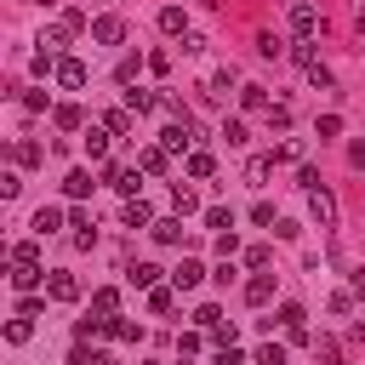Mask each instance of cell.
<instances>
[{
	"instance_id": "1",
	"label": "cell",
	"mask_w": 365,
	"mask_h": 365,
	"mask_svg": "<svg viewBox=\"0 0 365 365\" xmlns=\"http://www.w3.org/2000/svg\"><path fill=\"white\" fill-rule=\"evenodd\" d=\"M103 182H108V188H120V194L131 200V194L143 188V165H103Z\"/></svg>"
},
{
	"instance_id": "2",
	"label": "cell",
	"mask_w": 365,
	"mask_h": 365,
	"mask_svg": "<svg viewBox=\"0 0 365 365\" xmlns=\"http://www.w3.org/2000/svg\"><path fill=\"white\" fill-rule=\"evenodd\" d=\"M291 34H297V40L319 34V6H308V0H291Z\"/></svg>"
},
{
	"instance_id": "3",
	"label": "cell",
	"mask_w": 365,
	"mask_h": 365,
	"mask_svg": "<svg viewBox=\"0 0 365 365\" xmlns=\"http://www.w3.org/2000/svg\"><path fill=\"white\" fill-rule=\"evenodd\" d=\"M91 40H97V46H120V40H125V17H114V11L91 17Z\"/></svg>"
},
{
	"instance_id": "4",
	"label": "cell",
	"mask_w": 365,
	"mask_h": 365,
	"mask_svg": "<svg viewBox=\"0 0 365 365\" xmlns=\"http://www.w3.org/2000/svg\"><path fill=\"white\" fill-rule=\"evenodd\" d=\"M188 143H194V125H188V120H171V125L160 131V148H165V154H194Z\"/></svg>"
},
{
	"instance_id": "5",
	"label": "cell",
	"mask_w": 365,
	"mask_h": 365,
	"mask_svg": "<svg viewBox=\"0 0 365 365\" xmlns=\"http://www.w3.org/2000/svg\"><path fill=\"white\" fill-rule=\"evenodd\" d=\"M308 211H314V222H319V228H331V222H336V200H331V188H325V182L308 194Z\"/></svg>"
},
{
	"instance_id": "6",
	"label": "cell",
	"mask_w": 365,
	"mask_h": 365,
	"mask_svg": "<svg viewBox=\"0 0 365 365\" xmlns=\"http://www.w3.org/2000/svg\"><path fill=\"white\" fill-rule=\"evenodd\" d=\"M137 165H143V177H165V165H171V154H165L160 143H148V148H137Z\"/></svg>"
},
{
	"instance_id": "7",
	"label": "cell",
	"mask_w": 365,
	"mask_h": 365,
	"mask_svg": "<svg viewBox=\"0 0 365 365\" xmlns=\"http://www.w3.org/2000/svg\"><path fill=\"white\" fill-rule=\"evenodd\" d=\"M279 325H285V336H291V342H308V314H302L297 302H285V308H279Z\"/></svg>"
},
{
	"instance_id": "8",
	"label": "cell",
	"mask_w": 365,
	"mask_h": 365,
	"mask_svg": "<svg viewBox=\"0 0 365 365\" xmlns=\"http://www.w3.org/2000/svg\"><path fill=\"white\" fill-rule=\"evenodd\" d=\"M57 86L80 91V86H86V63H80V57H57Z\"/></svg>"
},
{
	"instance_id": "9",
	"label": "cell",
	"mask_w": 365,
	"mask_h": 365,
	"mask_svg": "<svg viewBox=\"0 0 365 365\" xmlns=\"http://www.w3.org/2000/svg\"><path fill=\"white\" fill-rule=\"evenodd\" d=\"M91 188H97V182H91V171H86V165H74V171L63 177V194H68V200H86Z\"/></svg>"
},
{
	"instance_id": "10",
	"label": "cell",
	"mask_w": 365,
	"mask_h": 365,
	"mask_svg": "<svg viewBox=\"0 0 365 365\" xmlns=\"http://www.w3.org/2000/svg\"><path fill=\"white\" fill-rule=\"evenodd\" d=\"M160 245H182V217H154V228H148Z\"/></svg>"
},
{
	"instance_id": "11",
	"label": "cell",
	"mask_w": 365,
	"mask_h": 365,
	"mask_svg": "<svg viewBox=\"0 0 365 365\" xmlns=\"http://www.w3.org/2000/svg\"><path fill=\"white\" fill-rule=\"evenodd\" d=\"M91 314L114 319V314H120V291H114V285H97V291H91Z\"/></svg>"
},
{
	"instance_id": "12",
	"label": "cell",
	"mask_w": 365,
	"mask_h": 365,
	"mask_svg": "<svg viewBox=\"0 0 365 365\" xmlns=\"http://www.w3.org/2000/svg\"><path fill=\"white\" fill-rule=\"evenodd\" d=\"M182 171H188V177H194V182H205V177H211V171H217V160H211V154H205V148H194V154H188V160H182Z\"/></svg>"
},
{
	"instance_id": "13",
	"label": "cell",
	"mask_w": 365,
	"mask_h": 365,
	"mask_svg": "<svg viewBox=\"0 0 365 365\" xmlns=\"http://www.w3.org/2000/svg\"><path fill=\"white\" fill-rule=\"evenodd\" d=\"M125 228H154V211H148V200H125Z\"/></svg>"
},
{
	"instance_id": "14",
	"label": "cell",
	"mask_w": 365,
	"mask_h": 365,
	"mask_svg": "<svg viewBox=\"0 0 365 365\" xmlns=\"http://www.w3.org/2000/svg\"><path fill=\"white\" fill-rule=\"evenodd\" d=\"M29 228H34V234H40V240H46V234H57V228H63V211H57V205H40V211H34V222H29Z\"/></svg>"
},
{
	"instance_id": "15",
	"label": "cell",
	"mask_w": 365,
	"mask_h": 365,
	"mask_svg": "<svg viewBox=\"0 0 365 365\" xmlns=\"http://www.w3.org/2000/svg\"><path fill=\"white\" fill-rule=\"evenodd\" d=\"M68 228H74V245H80V251H91V245H97V228H91V217H86V211H74V217H68Z\"/></svg>"
},
{
	"instance_id": "16",
	"label": "cell",
	"mask_w": 365,
	"mask_h": 365,
	"mask_svg": "<svg viewBox=\"0 0 365 365\" xmlns=\"http://www.w3.org/2000/svg\"><path fill=\"white\" fill-rule=\"evenodd\" d=\"M171 279H177V291H194V285H200V279H205V268H200V262H194V257H182V262H177V274H171Z\"/></svg>"
},
{
	"instance_id": "17",
	"label": "cell",
	"mask_w": 365,
	"mask_h": 365,
	"mask_svg": "<svg viewBox=\"0 0 365 365\" xmlns=\"http://www.w3.org/2000/svg\"><path fill=\"white\" fill-rule=\"evenodd\" d=\"M46 291H51L57 302H74V297H80V279H74V274H51V279H46Z\"/></svg>"
},
{
	"instance_id": "18",
	"label": "cell",
	"mask_w": 365,
	"mask_h": 365,
	"mask_svg": "<svg viewBox=\"0 0 365 365\" xmlns=\"http://www.w3.org/2000/svg\"><path fill=\"white\" fill-rule=\"evenodd\" d=\"M108 137H114L108 125H91V131H86L80 143H86V154H91V160H103V154H108Z\"/></svg>"
},
{
	"instance_id": "19",
	"label": "cell",
	"mask_w": 365,
	"mask_h": 365,
	"mask_svg": "<svg viewBox=\"0 0 365 365\" xmlns=\"http://www.w3.org/2000/svg\"><path fill=\"white\" fill-rule=\"evenodd\" d=\"M40 279H46V274H40L34 262H11V285H17V291H34Z\"/></svg>"
},
{
	"instance_id": "20",
	"label": "cell",
	"mask_w": 365,
	"mask_h": 365,
	"mask_svg": "<svg viewBox=\"0 0 365 365\" xmlns=\"http://www.w3.org/2000/svg\"><path fill=\"white\" fill-rule=\"evenodd\" d=\"M108 336H114V342H143V325H137V319H120V314H114V319H108Z\"/></svg>"
},
{
	"instance_id": "21",
	"label": "cell",
	"mask_w": 365,
	"mask_h": 365,
	"mask_svg": "<svg viewBox=\"0 0 365 365\" xmlns=\"http://www.w3.org/2000/svg\"><path fill=\"white\" fill-rule=\"evenodd\" d=\"M160 29H165V34H188V11H182V6H165V11H160Z\"/></svg>"
},
{
	"instance_id": "22",
	"label": "cell",
	"mask_w": 365,
	"mask_h": 365,
	"mask_svg": "<svg viewBox=\"0 0 365 365\" xmlns=\"http://www.w3.org/2000/svg\"><path fill=\"white\" fill-rule=\"evenodd\" d=\"M125 108H131V114H154V108H160V97L137 86V91H125Z\"/></svg>"
},
{
	"instance_id": "23",
	"label": "cell",
	"mask_w": 365,
	"mask_h": 365,
	"mask_svg": "<svg viewBox=\"0 0 365 365\" xmlns=\"http://www.w3.org/2000/svg\"><path fill=\"white\" fill-rule=\"evenodd\" d=\"M6 257H11V262H34V268H40V234H34V240H17Z\"/></svg>"
},
{
	"instance_id": "24",
	"label": "cell",
	"mask_w": 365,
	"mask_h": 365,
	"mask_svg": "<svg viewBox=\"0 0 365 365\" xmlns=\"http://www.w3.org/2000/svg\"><path fill=\"white\" fill-rule=\"evenodd\" d=\"M268 297H274V279H268V274H257V279L245 285V302H251V308H262Z\"/></svg>"
},
{
	"instance_id": "25",
	"label": "cell",
	"mask_w": 365,
	"mask_h": 365,
	"mask_svg": "<svg viewBox=\"0 0 365 365\" xmlns=\"http://www.w3.org/2000/svg\"><path fill=\"white\" fill-rule=\"evenodd\" d=\"M240 103H245V108H251V114H268V108H274V103H268V91H262V86H245V91H240Z\"/></svg>"
},
{
	"instance_id": "26",
	"label": "cell",
	"mask_w": 365,
	"mask_h": 365,
	"mask_svg": "<svg viewBox=\"0 0 365 365\" xmlns=\"http://www.w3.org/2000/svg\"><path fill=\"white\" fill-rule=\"evenodd\" d=\"M274 165H279V160H274V154H257V160H251V165H245V182H257V188H262V177H268V171H274Z\"/></svg>"
},
{
	"instance_id": "27",
	"label": "cell",
	"mask_w": 365,
	"mask_h": 365,
	"mask_svg": "<svg viewBox=\"0 0 365 365\" xmlns=\"http://www.w3.org/2000/svg\"><path fill=\"white\" fill-rule=\"evenodd\" d=\"M205 228L228 234V228H234V211H228V205H205Z\"/></svg>"
},
{
	"instance_id": "28",
	"label": "cell",
	"mask_w": 365,
	"mask_h": 365,
	"mask_svg": "<svg viewBox=\"0 0 365 365\" xmlns=\"http://www.w3.org/2000/svg\"><path fill=\"white\" fill-rule=\"evenodd\" d=\"M125 279H131V285H148V291H154L160 268H154V262H131V268H125Z\"/></svg>"
},
{
	"instance_id": "29",
	"label": "cell",
	"mask_w": 365,
	"mask_h": 365,
	"mask_svg": "<svg viewBox=\"0 0 365 365\" xmlns=\"http://www.w3.org/2000/svg\"><path fill=\"white\" fill-rule=\"evenodd\" d=\"M51 120H57V131H80V108H74V103L51 108Z\"/></svg>"
},
{
	"instance_id": "30",
	"label": "cell",
	"mask_w": 365,
	"mask_h": 365,
	"mask_svg": "<svg viewBox=\"0 0 365 365\" xmlns=\"http://www.w3.org/2000/svg\"><path fill=\"white\" fill-rule=\"evenodd\" d=\"M103 125H108L114 137H125V131H131V108H108V114H103Z\"/></svg>"
},
{
	"instance_id": "31",
	"label": "cell",
	"mask_w": 365,
	"mask_h": 365,
	"mask_svg": "<svg viewBox=\"0 0 365 365\" xmlns=\"http://www.w3.org/2000/svg\"><path fill=\"white\" fill-rule=\"evenodd\" d=\"M57 23H63L68 34H80V29H86V11H80V6H63V11H57Z\"/></svg>"
},
{
	"instance_id": "32",
	"label": "cell",
	"mask_w": 365,
	"mask_h": 365,
	"mask_svg": "<svg viewBox=\"0 0 365 365\" xmlns=\"http://www.w3.org/2000/svg\"><path fill=\"white\" fill-rule=\"evenodd\" d=\"M63 40H68V29L57 23V29H46V34H40V51H51V57H57V51H63Z\"/></svg>"
},
{
	"instance_id": "33",
	"label": "cell",
	"mask_w": 365,
	"mask_h": 365,
	"mask_svg": "<svg viewBox=\"0 0 365 365\" xmlns=\"http://www.w3.org/2000/svg\"><path fill=\"white\" fill-rule=\"evenodd\" d=\"M137 68H143V57H120V68H114V80H120V86H137Z\"/></svg>"
},
{
	"instance_id": "34",
	"label": "cell",
	"mask_w": 365,
	"mask_h": 365,
	"mask_svg": "<svg viewBox=\"0 0 365 365\" xmlns=\"http://www.w3.org/2000/svg\"><path fill=\"white\" fill-rule=\"evenodd\" d=\"M222 137H228V148H245V143H251V131H245V120H228V125H222Z\"/></svg>"
},
{
	"instance_id": "35",
	"label": "cell",
	"mask_w": 365,
	"mask_h": 365,
	"mask_svg": "<svg viewBox=\"0 0 365 365\" xmlns=\"http://www.w3.org/2000/svg\"><path fill=\"white\" fill-rule=\"evenodd\" d=\"M171 205H177V217H194V211H200V200H194V194H188L182 182H177V194H171Z\"/></svg>"
},
{
	"instance_id": "36",
	"label": "cell",
	"mask_w": 365,
	"mask_h": 365,
	"mask_svg": "<svg viewBox=\"0 0 365 365\" xmlns=\"http://www.w3.org/2000/svg\"><path fill=\"white\" fill-rule=\"evenodd\" d=\"M6 336H11V342H29V336H34V319H29V314H17V319L6 325Z\"/></svg>"
},
{
	"instance_id": "37",
	"label": "cell",
	"mask_w": 365,
	"mask_h": 365,
	"mask_svg": "<svg viewBox=\"0 0 365 365\" xmlns=\"http://www.w3.org/2000/svg\"><path fill=\"white\" fill-rule=\"evenodd\" d=\"M68 365H120V359H114V354H86V348H74Z\"/></svg>"
},
{
	"instance_id": "38",
	"label": "cell",
	"mask_w": 365,
	"mask_h": 365,
	"mask_svg": "<svg viewBox=\"0 0 365 365\" xmlns=\"http://www.w3.org/2000/svg\"><path fill=\"white\" fill-rule=\"evenodd\" d=\"M11 160H17V165H40V143H17Z\"/></svg>"
},
{
	"instance_id": "39",
	"label": "cell",
	"mask_w": 365,
	"mask_h": 365,
	"mask_svg": "<svg viewBox=\"0 0 365 365\" xmlns=\"http://www.w3.org/2000/svg\"><path fill=\"white\" fill-rule=\"evenodd\" d=\"M194 325H200V331H217V325H222V308H211V302H205V308L194 314Z\"/></svg>"
},
{
	"instance_id": "40",
	"label": "cell",
	"mask_w": 365,
	"mask_h": 365,
	"mask_svg": "<svg viewBox=\"0 0 365 365\" xmlns=\"http://www.w3.org/2000/svg\"><path fill=\"white\" fill-rule=\"evenodd\" d=\"M257 365H285V348H279V342H262V348H257Z\"/></svg>"
},
{
	"instance_id": "41",
	"label": "cell",
	"mask_w": 365,
	"mask_h": 365,
	"mask_svg": "<svg viewBox=\"0 0 365 365\" xmlns=\"http://www.w3.org/2000/svg\"><path fill=\"white\" fill-rule=\"evenodd\" d=\"M257 51H262V57H279L285 40H279V34H257Z\"/></svg>"
},
{
	"instance_id": "42",
	"label": "cell",
	"mask_w": 365,
	"mask_h": 365,
	"mask_svg": "<svg viewBox=\"0 0 365 365\" xmlns=\"http://www.w3.org/2000/svg\"><path fill=\"white\" fill-rule=\"evenodd\" d=\"M302 74H308V80H314V86H319V91H325V86H331V68H325V63H319V57H314V63H308V68H302Z\"/></svg>"
},
{
	"instance_id": "43",
	"label": "cell",
	"mask_w": 365,
	"mask_h": 365,
	"mask_svg": "<svg viewBox=\"0 0 365 365\" xmlns=\"http://www.w3.org/2000/svg\"><path fill=\"white\" fill-rule=\"evenodd\" d=\"M228 86H234V68H222V74H211V97H217V103L228 97Z\"/></svg>"
},
{
	"instance_id": "44",
	"label": "cell",
	"mask_w": 365,
	"mask_h": 365,
	"mask_svg": "<svg viewBox=\"0 0 365 365\" xmlns=\"http://www.w3.org/2000/svg\"><path fill=\"white\" fill-rule=\"evenodd\" d=\"M148 308H154V314H171V291L154 285V291H148Z\"/></svg>"
},
{
	"instance_id": "45",
	"label": "cell",
	"mask_w": 365,
	"mask_h": 365,
	"mask_svg": "<svg viewBox=\"0 0 365 365\" xmlns=\"http://www.w3.org/2000/svg\"><path fill=\"white\" fill-rule=\"evenodd\" d=\"M268 125H274V131H285V125H291V108H285V103H274V108H268Z\"/></svg>"
},
{
	"instance_id": "46",
	"label": "cell",
	"mask_w": 365,
	"mask_h": 365,
	"mask_svg": "<svg viewBox=\"0 0 365 365\" xmlns=\"http://www.w3.org/2000/svg\"><path fill=\"white\" fill-rule=\"evenodd\" d=\"M336 131H342V114H319V143L336 137Z\"/></svg>"
},
{
	"instance_id": "47",
	"label": "cell",
	"mask_w": 365,
	"mask_h": 365,
	"mask_svg": "<svg viewBox=\"0 0 365 365\" xmlns=\"http://www.w3.org/2000/svg\"><path fill=\"white\" fill-rule=\"evenodd\" d=\"M17 188H23V177H17V171H6V177H0V200H17Z\"/></svg>"
},
{
	"instance_id": "48",
	"label": "cell",
	"mask_w": 365,
	"mask_h": 365,
	"mask_svg": "<svg viewBox=\"0 0 365 365\" xmlns=\"http://www.w3.org/2000/svg\"><path fill=\"white\" fill-rule=\"evenodd\" d=\"M177 354H182V359L200 354V331H182V336H177Z\"/></svg>"
},
{
	"instance_id": "49",
	"label": "cell",
	"mask_w": 365,
	"mask_h": 365,
	"mask_svg": "<svg viewBox=\"0 0 365 365\" xmlns=\"http://www.w3.org/2000/svg\"><path fill=\"white\" fill-rule=\"evenodd\" d=\"M274 160H279V165H285V160H302V143H279V148H274Z\"/></svg>"
},
{
	"instance_id": "50",
	"label": "cell",
	"mask_w": 365,
	"mask_h": 365,
	"mask_svg": "<svg viewBox=\"0 0 365 365\" xmlns=\"http://www.w3.org/2000/svg\"><path fill=\"white\" fill-rule=\"evenodd\" d=\"M354 291H359V297H365V274H359V279H354Z\"/></svg>"
},
{
	"instance_id": "51",
	"label": "cell",
	"mask_w": 365,
	"mask_h": 365,
	"mask_svg": "<svg viewBox=\"0 0 365 365\" xmlns=\"http://www.w3.org/2000/svg\"><path fill=\"white\" fill-rule=\"evenodd\" d=\"M359 51H365V46H359Z\"/></svg>"
}]
</instances>
